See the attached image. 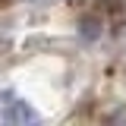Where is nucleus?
I'll return each instance as SVG.
<instances>
[{"instance_id":"f257e3e1","label":"nucleus","mask_w":126,"mask_h":126,"mask_svg":"<svg viewBox=\"0 0 126 126\" xmlns=\"http://www.w3.org/2000/svg\"><path fill=\"white\" fill-rule=\"evenodd\" d=\"M3 123L6 126H35L38 117H35V110L25 107L22 101H10V110L3 113Z\"/></svg>"},{"instance_id":"f03ea898","label":"nucleus","mask_w":126,"mask_h":126,"mask_svg":"<svg viewBox=\"0 0 126 126\" xmlns=\"http://www.w3.org/2000/svg\"><path fill=\"white\" fill-rule=\"evenodd\" d=\"M6 3H10V0H0V6H6Z\"/></svg>"}]
</instances>
